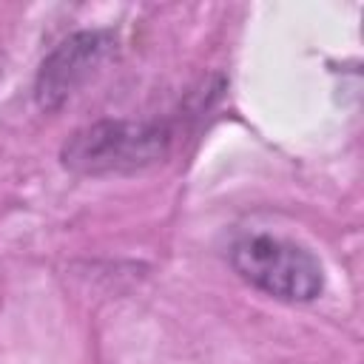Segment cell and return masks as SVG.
Wrapping results in <instances>:
<instances>
[{
	"label": "cell",
	"mask_w": 364,
	"mask_h": 364,
	"mask_svg": "<svg viewBox=\"0 0 364 364\" xmlns=\"http://www.w3.org/2000/svg\"><path fill=\"white\" fill-rule=\"evenodd\" d=\"M102 51H105L102 34H77V37L65 40L48 57V63H43V71L37 80V100L46 108L65 100L71 94V88L82 77H88V68L100 63Z\"/></svg>",
	"instance_id": "cell-3"
},
{
	"label": "cell",
	"mask_w": 364,
	"mask_h": 364,
	"mask_svg": "<svg viewBox=\"0 0 364 364\" xmlns=\"http://www.w3.org/2000/svg\"><path fill=\"white\" fill-rule=\"evenodd\" d=\"M230 264L245 282L284 301H310L324 284L321 264L310 250L264 233L239 239L230 250Z\"/></svg>",
	"instance_id": "cell-1"
},
{
	"label": "cell",
	"mask_w": 364,
	"mask_h": 364,
	"mask_svg": "<svg viewBox=\"0 0 364 364\" xmlns=\"http://www.w3.org/2000/svg\"><path fill=\"white\" fill-rule=\"evenodd\" d=\"M168 136L156 125L136 122H97L77 131L65 148L63 162L80 173H117L136 171L165 154Z\"/></svg>",
	"instance_id": "cell-2"
}]
</instances>
